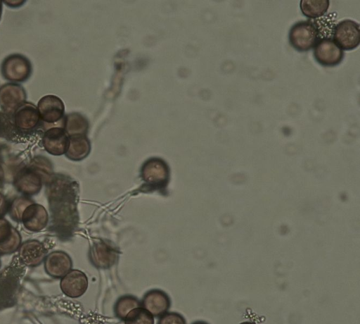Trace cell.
Returning <instances> with one entry per match:
<instances>
[{
  "label": "cell",
  "mask_w": 360,
  "mask_h": 324,
  "mask_svg": "<svg viewBox=\"0 0 360 324\" xmlns=\"http://www.w3.org/2000/svg\"><path fill=\"white\" fill-rule=\"evenodd\" d=\"M141 306V304L136 298L124 296L117 300L115 306V312L118 318L124 320L131 310Z\"/></svg>",
  "instance_id": "ac0fdd59"
},
{
  "label": "cell",
  "mask_w": 360,
  "mask_h": 324,
  "mask_svg": "<svg viewBox=\"0 0 360 324\" xmlns=\"http://www.w3.org/2000/svg\"><path fill=\"white\" fill-rule=\"evenodd\" d=\"M329 5L328 0H302L300 7L302 13L305 16L316 18L326 13Z\"/></svg>",
  "instance_id": "e0dca14e"
},
{
  "label": "cell",
  "mask_w": 360,
  "mask_h": 324,
  "mask_svg": "<svg viewBox=\"0 0 360 324\" xmlns=\"http://www.w3.org/2000/svg\"><path fill=\"white\" fill-rule=\"evenodd\" d=\"M319 32L310 20H302L294 24L289 32L291 46L299 51H307L319 41Z\"/></svg>",
  "instance_id": "7a4b0ae2"
},
{
  "label": "cell",
  "mask_w": 360,
  "mask_h": 324,
  "mask_svg": "<svg viewBox=\"0 0 360 324\" xmlns=\"http://www.w3.org/2000/svg\"><path fill=\"white\" fill-rule=\"evenodd\" d=\"M45 255L42 245L37 242L25 244L20 249V256L23 262L28 266H36L41 263Z\"/></svg>",
  "instance_id": "2e32d148"
},
{
  "label": "cell",
  "mask_w": 360,
  "mask_h": 324,
  "mask_svg": "<svg viewBox=\"0 0 360 324\" xmlns=\"http://www.w3.org/2000/svg\"><path fill=\"white\" fill-rule=\"evenodd\" d=\"M90 260L96 267L108 268L116 262L118 251L108 241L98 240L90 249Z\"/></svg>",
  "instance_id": "ba28073f"
},
{
  "label": "cell",
  "mask_w": 360,
  "mask_h": 324,
  "mask_svg": "<svg viewBox=\"0 0 360 324\" xmlns=\"http://www.w3.org/2000/svg\"><path fill=\"white\" fill-rule=\"evenodd\" d=\"M314 56L323 66H335L342 61L344 51L333 39L324 37L314 46Z\"/></svg>",
  "instance_id": "5b68a950"
},
{
  "label": "cell",
  "mask_w": 360,
  "mask_h": 324,
  "mask_svg": "<svg viewBox=\"0 0 360 324\" xmlns=\"http://www.w3.org/2000/svg\"><path fill=\"white\" fill-rule=\"evenodd\" d=\"M45 267L49 275L61 278L70 271L72 261L70 256L65 252L55 251L46 258Z\"/></svg>",
  "instance_id": "4fadbf2b"
},
{
  "label": "cell",
  "mask_w": 360,
  "mask_h": 324,
  "mask_svg": "<svg viewBox=\"0 0 360 324\" xmlns=\"http://www.w3.org/2000/svg\"><path fill=\"white\" fill-rule=\"evenodd\" d=\"M4 116L5 115L0 112V131H2L3 128L5 127V124H7V120Z\"/></svg>",
  "instance_id": "44dd1931"
},
{
  "label": "cell",
  "mask_w": 360,
  "mask_h": 324,
  "mask_svg": "<svg viewBox=\"0 0 360 324\" xmlns=\"http://www.w3.org/2000/svg\"><path fill=\"white\" fill-rule=\"evenodd\" d=\"M37 107L29 102L20 106L14 113V122L18 128L24 130L34 127L39 122Z\"/></svg>",
  "instance_id": "7c38bea8"
},
{
  "label": "cell",
  "mask_w": 360,
  "mask_h": 324,
  "mask_svg": "<svg viewBox=\"0 0 360 324\" xmlns=\"http://www.w3.org/2000/svg\"><path fill=\"white\" fill-rule=\"evenodd\" d=\"M91 151V143L86 135L69 137L66 156L73 161L85 158Z\"/></svg>",
  "instance_id": "5bb4252c"
},
{
  "label": "cell",
  "mask_w": 360,
  "mask_h": 324,
  "mask_svg": "<svg viewBox=\"0 0 360 324\" xmlns=\"http://www.w3.org/2000/svg\"><path fill=\"white\" fill-rule=\"evenodd\" d=\"M25 99V91L17 83L9 82L0 87V107L6 113H14Z\"/></svg>",
  "instance_id": "52a82bcc"
},
{
  "label": "cell",
  "mask_w": 360,
  "mask_h": 324,
  "mask_svg": "<svg viewBox=\"0 0 360 324\" xmlns=\"http://www.w3.org/2000/svg\"><path fill=\"white\" fill-rule=\"evenodd\" d=\"M1 74L12 83L26 81L32 73V65L24 56L18 54L8 56L2 62Z\"/></svg>",
  "instance_id": "3957f363"
},
{
  "label": "cell",
  "mask_w": 360,
  "mask_h": 324,
  "mask_svg": "<svg viewBox=\"0 0 360 324\" xmlns=\"http://www.w3.org/2000/svg\"><path fill=\"white\" fill-rule=\"evenodd\" d=\"M141 304L152 316H159L166 313L170 306V300L163 291L153 289L145 294Z\"/></svg>",
  "instance_id": "8fae6325"
},
{
  "label": "cell",
  "mask_w": 360,
  "mask_h": 324,
  "mask_svg": "<svg viewBox=\"0 0 360 324\" xmlns=\"http://www.w3.org/2000/svg\"><path fill=\"white\" fill-rule=\"evenodd\" d=\"M141 177L148 189H160L167 186L169 179L167 163L160 158H150L141 166Z\"/></svg>",
  "instance_id": "6da1fadb"
},
{
  "label": "cell",
  "mask_w": 360,
  "mask_h": 324,
  "mask_svg": "<svg viewBox=\"0 0 360 324\" xmlns=\"http://www.w3.org/2000/svg\"><path fill=\"white\" fill-rule=\"evenodd\" d=\"M158 324H186L184 318L176 313H167L162 315Z\"/></svg>",
  "instance_id": "ffe728a7"
},
{
  "label": "cell",
  "mask_w": 360,
  "mask_h": 324,
  "mask_svg": "<svg viewBox=\"0 0 360 324\" xmlns=\"http://www.w3.org/2000/svg\"><path fill=\"white\" fill-rule=\"evenodd\" d=\"M240 324H256V323L250 322V321H245V322L240 323Z\"/></svg>",
  "instance_id": "7402d4cb"
},
{
  "label": "cell",
  "mask_w": 360,
  "mask_h": 324,
  "mask_svg": "<svg viewBox=\"0 0 360 324\" xmlns=\"http://www.w3.org/2000/svg\"><path fill=\"white\" fill-rule=\"evenodd\" d=\"M193 324H208V323H207L205 322H203V321H198V322H195V323H194Z\"/></svg>",
  "instance_id": "603a6c76"
},
{
  "label": "cell",
  "mask_w": 360,
  "mask_h": 324,
  "mask_svg": "<svg viewBox=\"0 0 360 324\" xmlns=\"http://www.w3.org/2000/svg\"><path fill=\"white\" fill-rule=\"evenodd\" d=\"M1 11H2V4H1V1H0V19H1Z\"/></svg>",
  "instance_id": "cb8c5ba5"
},
{
  "label": "cell",
  "mask_w": 360,
  "mask_h": 324,
  "mask_svg": "<svg viewBox=\"0 0 360 324\" xmlns=\"http://www.w3.org/2000/svg\"><path fill=\"white\" fill-rule=\"evenodd\" d=\"M88 280L86 275L78 270L69 271L60 282L63 292L70 297H81L86 290Z\"/></svg>",
  "instance_id": "30bf717a"
},
{
  "label": "cell",
  "mask_w": 360,
  "mask_h": 324,
  "mask_svg": "<svg viewBox=\"0 0 360 324\" xmlns=\"http://www.w3.org/2000/svg\"><path fill=\"white\" fill-rule=\"evenodd\" d=\"M335 42L345 50L356 49L360 42L359 25L356 21L345 19L340 21L333 30Z\"/></svg>",
  "instance_id": "277c9868"
},
{
  "label": "cell",
  "mask_w": 360,
  "mask_h": 324,
  "mask_svg": "<svg viewBox=\"0 0 360 324\" xmlns=\"http://www.w3.org/2000/svg\"><path fill=\"white\" fill-rule=\"evenodd\" d=\"M43 144L45 149L53 155H62L68 149L69 136L64 128L54 127L49 129L44 134Z\"/></svg>",
  "instance_id": "9c48e42d"
},
{
  "label": "cell",
  "mask_w": 360,
  "mask_h": 324,
  "mask_svg": "<svg viewBox=\"0 0 360 324\" xmlns=\"http://www.w3.org/2000/svg\"><path fill=\"white\" fill-rule=\"evenodd\" d=\"M63 127L69 137L86 135L89 129V122L83 115L74 112L65 117Z\"/></svg>",
  "instance_id": "9a60e30c"
},
{
  "label": "cell",
  "mask_w": 360,
  "mask_h": 324,
  "mask_svg": "<svg viewBox=\"0 0 360 324\" xmlns=\"http://www.w3.org/2000/svg\"><path fill=\"white\" fill-rule=\"evenodd\" d=\"M37 107L40 119L44 122L49 124L64 123L65 106L59 97L54 95L43 96Z\"/></svg>",
  "instance_id": "8992f818"
},
{
  "label": "cell",
  "mask_w": 360,
  "mask_h": 324,
  "mask_svg": "<svg viewBox=\"0 0 360 324\" xmlns=\"http://www.w3.org/2000/svg\"><path fill=\"white\" fill-rule=\"evenodd\" d=\"M124 320V324H154L153 316L142 306L131 310Z\"/></svg>",
  "instance_id": "d6986e66"
}]
</instances>
